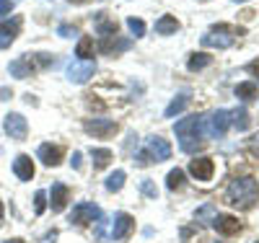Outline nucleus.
<instances>
[{
	"instance_id": "nucleus-1",
	"label": "nucleus",
	"mask_w": 259,
	"mask_h": 243,
	"mask_svg": "<svg viewBox=\"0 0 259 243\" xmlns=\"http://www.w3.org/2000/svg\"><path fill=\"white\" fill-rule=\"evenodd\" d=\"M174 132L179 137V148L184 153H194L202 145V137H205V117L202 114H192L187 119H179L174 124Z\"/></svg>"
},
{
	"instance_id": "nucleus-2",
	"label": "nucleus",
	"mask_w": 259,
	"mask_h": 243,
	"mask_svg": "<svg viewBox=\"0 0 259 243\" xmlns=\"http://www.w3.org/2000/svg\"><path fill=\"white\" fill-rule=\"evenodd\" d=\"M256 194H259V186L254 179H236L228 186V200L236 207H251L256 202Z\"/></svg>"
},
{
	"instance_id": "nucleus-3",
	"label": "nucleus",
	"mask_w": 259,
	"mask_h": 243,
	"mask_svg": "<svg viewBox=\"0 0 259 243\" xmlns=\"http://www.w3.org/2000/svg\"><path fill=\"white\" fill-rule=\"evenodd\" d=\"M168 158H171V145L163 137H150L145 142V150L135 156V163L148 166V163H161V161H168Z\"/></svg>"
},
{
	"instance_id": "nucleus-4",
	"label": "nucleus",
	"mask_w": 259,
	"mask_h": 243,
	"mask_svg": "<svg viewBox=\"0 0 259 243\" xmlns=\"http://www.w3.org/2000/svg\"><path fill=\"white\" fill-rule=\"evenodd\" d=\"M228 127H231V112H226V109H218V112H212L210 117H205V137L218 140V137L226 135Z\"/></svg>"
},
{
	"instance_id": "nucleus-5",
	"label": "nucleus",
	"mask_w": 259,
	"mask_h": 243,
	"mask_svg": "<svg viewBox=\"0 0 259 243\" xmlns=\"http://www.w3.org/2000/svg\"><path fill=\"white\" fill-rule=\"evenodd\" d=\"M68 80L70 83H85L94 73H96V62L94 60H73L68 62Z\"/></svg>"
},
{
	"instance_id": "nucleus-6",
	"label": "nucleus",
	"mask_w": 259,
	"mask_h": 243,
	"mask_svg": "<svg viewBox=\"0 0 259 243\" xmlns=\"http://www.w3.org/2000/svg\"><path fill=\"white\" fill-rule=\"evenodd\" d=\"M99 217H101V210L94 202H78L73 207V212H70V223L89 225V223H94V220H99Z\"/></svg>"
},
{
	"instance_id": "nucleus-7",
	"label": "nucleus",
	"mask_w": 259,
	"mask_h": 243,
	"mask_svg": "<svg viewBox=\"0 0 259 243\" xmlns=\"http://www.w3.org/2000/svg\"><path fill=\"white\" fill-rule=\"evenodd\" d=\"M83 127L94 137H109V135H114V132H117V122L114 119H85Z\"/></svg>"
},
{
	"instance_id": "nucleus-8",
	"label": "nucleus",
	"mask_w": 259,
	"mask_h": 243,
	"mask_svg": "<svg viewBox=\"0 0 259 243\" xmlns=\"http://www.w3.org/2000/svg\"><path fill=\"white\" fill-rule=\"evenodd\" d=\"M3 127H6V132H8L13 140H26V135H29V122L21 117V114H16V112L6 117Z\"/></svg>"
},
{
	"instance_id": "nucleus-9",
	"label": "nucleus",
	"mask_w": 259,
	"mask_h": 243,
	"mask_svg": "<svg viewBox=\"0 0 259 243\" xmlns=\"http://www.w3.org/2000/svg\"><path fill=\"white\" fill-rule=\"evenodd\" d=\"M189 173H192L197 181H210L212 173H215L212 158H194V161H189Z\"/></svg>"
},
{
	"instance_id": "nucleus-10",
	"label": "nucleus",
	"mask_w": 259,
	"mask_h": 243,
	"mask_svg": "<svg viewBox=\"0 0 259 243\" xmlns=\"http://www.w3.org/2000/svg\"><path fill=\"white\" fill-rule=\"evenodd\" d=\"M202 47L228 50V47H233V36H231L226 29H221V31H210V34H205V36H202Z\"/></svg>"
},
{
	"instance_id": "nucleus-11",
	"label": "nucleus",
	"mask_w": 259,
	"mask_h": 243,
	"mask_svg": "<svg viewBox=\"0 0 259 243\" xmlns=\"http://www.w3.org/2000/svg\"><path fill=\"white\" fill-rule=\"evenodd\" d=\"M133 225H135L133 215H127V212H119V215H114L112 238H114V240H124V238L130 235V230H133Z\"/></svg>"
},
{
	"instance_id": "nucleus-12",
	"label": "nucleus",
	"mask_w": 259,
	"mask_h": 243,
	"mask_svg": "<svg viewBox=\"0 0 259 243\" xmlns=\"http://www.w3.org/2000/svg\"><path fill=\"white\" fill-rule=\"evenodd\" d=\"M212 225H215V230H218L221 235H236L241 230L239 217H233V215H215Z\"/></svg>"
},
{
	"instance_id": "nucleus-13",
	"label": "nucleus",
	"mask_w": 259,
	"mask_h": 243,
	"mask_svg": "<svg viewBox=\"0 0 259 243\" xmlns=\"http://www.w3.org/2000/svg\"><path fill=\"white\" fill-rule=\"evenodd\" d=\"M36 156H39V161L45 163V166H57L62 161V148L60 145H52V142H45V145H39Z\"/></svg>"
},
{
	"instance_id": "nucleus-14",
	"label": "nucleus",
	"mask_w": 259,
	"mask_h": 243,
	"mask_svg": "<svg viewBox=\"0 0 259 243\" xmlns=\"http://www.w3.org/2000/svg\"><path fill=\"white\" fill-rule=\"evenodd\" d=\"M13 173L18 176L21 181H31V176H34V163L29 156H16L13 161Z\"/></svg>"
},
{
	"instance_id": "nucleus-15",
	"label": "nucleus",
	"mask_w": 259,
	"mask_h": 243,
	"mask_svg": "<svg viewBox=\"0 0 259 243\" xmlns=\"http://www.w3.org/2000/svg\"><path fill=\"white\" fill-rule=\"evenodd\" d=\"M65 202H68V186L65 184H52V191H50V207H52V212H60V210H65Z\"/></svg>"
},
{
	"instance_id": "nucleus-16",
	"label": "nucleus",
	"mask_w": 259,
	"mask_h": 243,
	"mask_svg": "<svg viewBox=\"0 0 259 243\" xmlns=\"http://www.w3.org/2000/svg\"><path fill=\"white\" fill-rule=\"evenodd\" d=\"M11 75L13 78H29L31 75V70H34V62L29 60V57H18V60H13L11 62Z\"/></svg>"
},
{
	"instance_id": "nucleus-17",
	"label": "nucleus",
	"mask_w": 259,
	"mask_h": 243,
	"mask_svg": "<svg viewBox=\"0 0 259 243\" xmlns=\"http://www.w3.org/2000/svg\"><path fill=\"white\" fill-rule=\"evenodd\" d=\"M177 31H179V21H177V16H161V18L156 21V34L168 36V34H177Z\"/></svg>"
},
{
	"instance_id": "nucleus-18",
	"label": "nucleus",
	"mask_w": 259,
	"mask_h": 243,
	"mask_svg": "<svg viewBox=\"0 0 259 243\" xmlns=\"http://www.w3.org/2000/svg\"><path fill=\"white\" fill-rule=\"evenodd\" d=\"M130 47V39H117V36H104V41H101V52H122V50H127Z\"/></svg>"
},
{
	"instance_id": "nucleus-19",
	"label": "nucleus",
	"mask_w": 259,
	"mask_h": 243,
	"mask_svg": "<svg viewBox=\"0 0 259 243\" xmlns=\"http://www.w3.org/2000/svg\"><path fill=\"white\" fill-rule=\"evenodd\" d=\"M231 124L239 129V132H246L249 129V124H251V119H249V112L241 106V109H233L231 112Z\"/></svg>"
},
{
	"instance_id": "nucleus-20",
	"label": "nucleus",
	"mask_w": 259,
	"mask_h": 243,
	"mask_svg": "<svg viewBox=\"0 0 259 243\" xmlns=\"http://www.w3.org/2000/svg\"><path fill=\"white\" fill-rule=\"evenodd\" d=\"M236 99H241V101H251V99H256V83H254V80L239 83V85H236Z\"/></svg>"
},
{
	"instance_id": "nucleus-21",
	"label": "nucleus",
	"mask_w": 259,
	"mask_h": 243,
	"mask_svg": "<svg viewBox=\"0 0 259 243\" xmlns=\"http://www.w3.org/2000/svg\"><path fill=\"white\" fill-rule=\"evenodd\" d=\"M212 60H210V55H205V52H194V55H189V62H187V68L192 70V73H197V70H202V68H207Z\"/></svg>"
},
{
	"instance_id": "nucleus-22",
	"label": "nucleus",
	"mask_w": 259,
	"mask_h": 243,
	"mask_svg": "<svg viewBox=\"0 0 259 243\" xmlns=\"http://www.w3.org/2000/svg\"><path fill=\"white\" fill-rule=\"evenodd\" d=\"M91 158H94L96 168H104L106 163L112 161V150L109 148H91Z\"/></svg>"
},
{
	"instance_id": "nucleus-23",
	"label": "nucleus",
	"mask_w": 259,
	"mask_h": 243,
	"mask_svg": "<svg viewBox=\"0 0 259 243\" xmlns=\"http://www.w3.org/2000/svg\"><path fill=\"white\" fill-rule=\"evenodd\" d=\"M166 186H168L171 191L182 189V186H184V171H182V168H174V171H168V176H166Z\"/></svg>"
},
{
	"instance_id": "nucleus-24",
	"label": "nucleus",
	"mask_w": 259,
	"mask_h": 243,
	"mask_svg": "<svg viewBox=\"0 0 259 243\" xmlns=\"http://www.w3.org/2000/svg\"><path fill=\"white\" fill-rule=\"evenodd\" d=\"M16 31L18 29H11V24H0V50H8L13 39H16Z\"/></svg>"
},
{
	"instance_id": "nucleus-25",
	"label": "nucleus",
	"mask_w": 259,
	"mask_h": 243,
	"mask_svg": "<svg viewBox=\"0 0 259 243\" xmlns=\"http://www.w3.org/2000/svg\"><path fill=\"white\" fill-rule=\"evenodd\" d=\"M187 101H189V99H187V93H182V96H177L174 101H171V104L166 106V112H163V114H166L168 119H171V117H177L179 112H184V106H187Z\"/></svg>"
},
{
	"instance_id": "nucleus-26",
	"label": "nucleus",
	"mask_w": 259,
	"mask_h": 243,
	"mask_svg": "<svg viewBox=\"0 0 259 243\" xmlns=\"http://www.w3.org/2000/svg\"><path fill=\"white\" fill-rule=\"evenodd\" d=\"M94 55V39H89V36H83L80 41H78V50H75V57H83V60H89Z\"/></svg>"
},
{
	"instance_id": "nucleus-27",
	"label": "nucleus",
	"mask_w": 259,
	"mask_h": 243,
	"mask_svg": "<svg viewBox=\"0 0 259 243\" xmlns=\"http://www.w3.org/2000/svg\"><path fill=\"white\" fill-rule=\"evenodd\" d=\"M124 184V171H114L109 179H106V191H119Z\"/></svg>"
},
{
	"instance_id": "nucleus-28",
	"label": "nucleus",
	"mask_w": 259,
	"mask_h": 243,
	"mask_svg": "<svg viewBox=\"0 0 259 243\" xmlns=\"http://www.w3.org/2000/svg\"><path fill=\"white\" fill-rule=\"evenodd\" d=\"M215 215H218V212H215V207H212V205H205V207H200L197 212H194V217H197V223H212Z\"/></svg>"
},
{
	"instance_id": "nucleus-29",
	"label": "nucleus",
	"mask_w": 259,
	"mask_h": 243,
	"mask_svg": "<svg viewBox=\"0 0 259 243\" xmlns=\"http://www.w3.org/2000/svg\"><path fill=\"white\" fill-rule=\"evenodd\" d=\"M45 210H47V191H45V189H39L36 197H34V212L41 215Z\"/></svg>"
},
{
	"instance_id": "nucleus-30",
	"label": "nucleus",
	"mask_w": 259,
	"mask_h": 243,
	"mask_svg": "<svg viewBox=\"0 0 259 243\" xmlns=\"http://www.w3.org/2000/svg\"><path fill=\"white\" fill-rule=\"evenodd\" d=\"M99 34L101 36H114L117 34V24H114V21H99Z\"/></svg>"
},
{
	"instance_id": "nucleus-31",
	"label": "nucleus",
	"mask_w": 259,
	"mask_h": 243,
	"mask_svg": "<svg viewBox=\"0 0 259 243\" xmlns=\"http://www.w3.org/2000/svg\"><path fill=\"white\" fill-rule=\"evenodd\" d=\"M127 29L133 31V36H143L145 34V24L140 18H127Z\"/></svg>"
},
{
	"instance_id": "nucleus-32",
	"label": "nucleus",
	"mask_w": 259,
	"mask_h": 243,
	"mask_svg": "<svg viewBox=\"0 0 259 243\" xmlns=\"http://www.w3.org/2000/svg\"><path fill=\"white\" fill-rule=\"evenodd\" d=\"M246 148H249V153H251L254 158H259V132H256V135H251V140L246 142Z\"/></svg>"
},
{
	"instance_id": "nucleus-33",
	"label": "nucleus",
	"mask_w": 259,
	"mask_h": 243,
	"mask_svg": "<svg viewBox=\"0 0 259 243\" xmlns=\"http://www.w3.org/2000/svg\"><path fill=\"white\" fill-rule=\"evenodd\" d=\"M57 34L65 36V39H70V36H78V29H75V26H68V24H62V26L57 29Z\"/></svg>"
},
{
	"instance_id": "nucleus-34",
	"label": "nucleus",
	"mask_w": 259,
	"mask_h": 243,
	"mask_svg": "<svg viewBox=\"0 0 259 243\" xmlns=\"http://www.w3.org/2000/svg\"><path fill=\"white\" fill-rule=\"evenodd\" d=\"M11 11H13L11 0H0V16H6V13H11Z\"/></svg>"
},
{
	"instance_id": "nucleus-35",
	"label": "nucleus",
	"mask_w": 259,
	"mask_h": 243,
	"mask_svg": "<svg viewBox=\"0 0 259 243\" xmlns=\"http://www.w3.org/2000/svg\"><path fill=\"white\" fill-rule=\"evenodd\" d=\"M143 191L148 194V197H158V191H156V186L150 184V181H143Z\"/></svg>"
},
{
	"instance_id": "nucleus-36",
	"label": "nucleus",
	"mask_w": 259,
	"mask_h": 243,
	"mask_svg": "<svg viewBox=\"0 0 259 243\" xmlns=\"http://www.w3.org/2000/svg\"><path fill=\"white\" fill-rule=\"evenodd\" d=\"M73 168H80V153H73V161H70Z\"/></svg>"
},
{
	"instance_id": "nucleus-37",
	"label": "nucleus",
	"mask_w": 259,
	"mask_h": 243,
	"mask_svg": "<svg viewBox=\"0 0 259 243\" xmlns=\"http://www.w3.org/2000/svg\"><path fill=\"white\" fill-rule=\"evenodd\" d=\"M249 73H254V75H259V62H249V68H246Z\"/></svg>"
},
{
	"instance_id": "nucleus-38",
	"label": "nucleus",
	"mask_w": 259,
	"mask_h": 243,
	"mask_svg": "<svg viewBox=\"0 0 259 243\" xmlns=\"http://www.w3.org/2000/svg\"><path fill=\"white\" fill-rule=\"evenodd\" d=\"M55 238H57V233H50V235H47V238H45V243H52V240H55Z\"/></svg>"
},
{
	"instance_id": "nucleus-39",
	"label": "nucleus",
	"mask_w": 259,
	"mask_h": 243,
	"mask_svg": "<svg viewBox=\"0 0 259 243\" xmlns=\"http://www.w3.org/2000/svg\"><path fill=\"white\" fill-rule=\"evenodd\" d=\"M6 243H24V240H18V238H11V240H6Z\"/></svg>"
},
{
	"instance_id": "nucleus-40",
	"label": "nucleus",
	"mask_w": 259,
	"mask_h": 243,
	"mask_svg": "<svg viewBox=\"0 0 259 243\" xmlns=\"http://www.w3.org/2000/svg\"><path fill=\"white\" fill-rule=\"evenodd\" d=\"M0 223H3V202H0Z\"/></svg>"
},
{
	"instance_id": "nucleus-41",
	"label": "nucleus",
	"mask_w": 259,
	"mask_h": 243,
	"mask_svg": "<svg viewBox=\"0 0 259 243\" xmlns=\"http://www.w3.org/2000/svg\"><path fill=\"white\" fill-rule=\"evenodd\" d=\"M233 3H246V0H233Z\"/></svg>"
},
{
	"instance_id": "nucleus-42",
	"label": "nucleus",
	"mask_w": 259,
	"mask_h": 243,
	"mask_svg": "<svg viewBox=\"0 0 259 243\" xmlns=\"http://www.w3.org/2000/svg\"><path fill=\"white\" fill-rule=\"evenodd\" d=\"M75 3H78V0H75Z\"/></svg>"
},
{
	"instance_id": "nucleus-43",
	"label": "nucleus",
	"mask_w": 259,
	"mask_h": 243,
	"mask_svg": "<svg viewBox=\"0 0 259 243\" xmlns=\"http://www.w3.org/2000/svg\"><path fill=\"white\" fill-rule=\"evenodd\" d=\"M256 243H259V240H256Z\"/></svg>"
}]
</instances>
